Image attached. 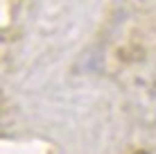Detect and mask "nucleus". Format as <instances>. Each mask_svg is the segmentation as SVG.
<instances>
[{
    "instance_id": "nucleus-1",
    "label": "nucleus",
    "mask_w": 156,
    "mask_h": 154,
    "mask_svg": "<svg viewBox=\"0 0 156 154\" xmlns=\"http://www.w3.org/2000/svg\"><path fill=\"white\" fill-rule=\"evenodd\" d=\"M133 154H147V152H145V150H138V152H133Z\"/></svg>"
}]
</instances>
